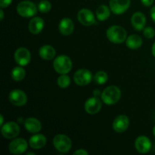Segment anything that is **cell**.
<instances>
[{"label": "cell", "instance_id": "cell-12", "mask_svg": "<svg viewBox=\"0 0 155 155\" xmlns=\"http://www.w3.org/2000/svg\"><path fill=\"white\" fill-rule=\"evenodd\" d=\"M77 19L85 26H91L95 24V18L93 13L88 8H83L78 12Z\"/></svg>", "mask_w": 155, "mask_h": 155}, {"label": "cell", "instance_id": "cell-9", "mask_svg": "<svg viewBox=\"0 0 155 155\" xmlns=\"http://www.w3.org/2000/svg\"><path fill=\"white\" fill-rule=\"evenodd\" d=\"M28 148L27 141L21 138L15 139L9 144L8 149L11 154H21L25 152Z\"/></svg>", "mask_w": 155, "mask_h": 155}, {"label": "cell", "instance_id": "cell-16", "mask_svg": "<svg viewBox=\"0 0 155 155\" xmlns=\"http://www.w3.org/2000/svg\"><path fill=\"white\" fill-rule=\"evenodd\" d=\"M131 24L136 30H142L145 28L146 18L142 12H136L131 18Z\"/></svg>", "mask_w": 155, "mask_h": 155}, {"label": "cell", "instance_id": "cell-7", "mask_svg": "<svg viewBox=\"0 0 155 155\" xmlns=\"http://www.w3.org/2000/svg\"><path fill=\"white\" fill-rule=\"evenodd\" d=\"M92 73L87 69L78 70L74 76V80L76 84L82 86L89 84L92 81Z\"/></svg>", "mask_w": 155, "mask_h": 155}, {"label": "cell", "instance_id": "cell-22", "mask_svg": "<svg viewBox=\"0 0 155 155\" xmlns=\"http://www.w3.org/2000/svg\"><path fill=\"white\" fill-rule=\"evenodd\" d=\"M126 44H127V47L131 49H137L142 46V39L139 35H130L126 39Z\"/></svg>", "mask_w": 155, "mask_h": 155}, {"label": "cell", "instance_id": "cell-27", "mask_svg": "<svg viewBox=\"0 0 155 155\" xmlns=\"http://www.w3.org/2000/svg\"><path fill=\"white\" fill-rule=\"evenodd\" d=\"M51 5L48 0H42L38 5V10L42 13H47L51 10Z\"/></svg>", "mask_w": 155, "mask_h": 155}, {"label": "cell", "instance_id": "cell-21", "mask_svg": "<svg viewBox=\"0 0 155 155\" xmlns=\"http://www.w3.org/2000/svg\"><path fill=\"white\" fill-rule=\"evenodd\" d=\"M39 56L44 60H51L54 58L56 54L54 47L49 45H45L39 48Z\"/></svg>", "mask_w": 155, "mask_h": 155}, {"label": "cell", "instance_id": "cell-23", "mask_svg": "<svg viewBox=\"0 0 155 155\" xmlns=\"http://www.w3.org/2000/svg\"><path fill=\"white\" fill-rule=\"evenodd\" d=\"M110 10L109 8L105 5H101L97 8L96 16L99 21H103L107 20L110 17Z\"/></svg>", "mask_w": 155, "mask_h": 155}, {"label": "cell", "instance_id": "cell-13", "mask_svg": "<svg viewBox=\"0 0 155 155\" xmlns=\"http://www.w3.org/2000/svg\"><path fill=\"white\" fill-rule=\"evenodd\" d=\"M84 107L86 111L89 114H95L98 113L101 108V101L96 96L92 97L85 102Z\"/></svg>", "mask_w": 155, "mask_h": 155}, {"label": "cell", "instance_id": "cell-11", "mask_svg": "<svg viewBox=\"0 0 155 155\" xmlns=\"http://www.w3.org/2000/svg\"><path fill=\"white\" fill-rule=\"evenodd\" d=\"M15 59L17 64L21 66H26L31 60V54L27 48L21 47L18 48L15 53Z\"/></svg>", "mask_w": 155, "mask_h": 155}, {"label": "cell", "instance_id": "cell-8", "mask_svg": "<svg viewBox=\"0 0 155 155\" xmlns=\"http://www.w3.org/2000/svg\"><path fill=\"white\" fill-rule=\"evenodd\" d=\"M9 101L14 105L21 107L27 103V97L25 92L21 89H15L9 93Z\"/></svg>", "mask_w": 155, "mask_h": 155}, {"label": "cell", "instance_id": "cell-15", "mask_svg": "<svg viewBox=\"0 0 155 155\" xmlns=\"http://www.w3.org/2000/svg\"><path fill=\"white\" fill-rule=\"evenodd\" d=\"M130 125L128 117L126 115H120L113 122V129L117 133H124Z\"/></svg>", "mask_w": 155, "mask_h": 155}, {"label": "cell", "instance_id": "cell-10", "mask_svg": "<svg viewBox=\"0 0 155 155\" xmlns=\"http://www.w3.org/2000/svg\"><path fill=\"white\" fill-rule=\"evenodd\" d=\"M131 0H110V9L114 14L121 15L127 12L130 6Z\"/></svg>", "mask_w": 155, "mask_h": 155}, {"label": "cell", "instance_id": "cell-6", "mask_svg": "<svg viewBox=\"0 0 155 155\" xmlns=\"http://www.w3.org/2000/svg\"><path fill=\"white\" fill-rule=\"evenodd\" d=\"M1 133L5 139H14L19 135L20 127L17 123L8 122L2 126Z\"/></svg>", "mask_w": 155, "mask_h": 155}, {"label": "cell", "instance_id": "cell-36", "mask_svg": "<svg viewBox=\"0 0 155 155\" xmlns=\"http://www.w3.org/2000/svg\"><path fill=\"white\" fill-rule=\"evenodd\" d=\"M93 93H94V95H95V96H98V95H101V94L100 93V91L99 90H95L93 92Z\"/></svg>", "mask_w": 155, "mask_h": 155}, {"label": "cell", "instance_id": "cell-20", "mask_svg": "<svg viewBox=\"0 0 155 155\" xmlns=\"http://www.w3.org/2000/svg\"><path fill=\"white\" fill-rule=\"evenodd\" d=\"M46 142V137L44 135L36 134L30 138L29 140V144L33 149H40L45 146Z\"/></svg>", "mask_w": 155, "mask_h": 155}, {"label": "cell", "instance_id": "cell-1", "mask_svg": "<svg viewBox=\"0 0 155 155\" xmlns=\"http://www.w3.org/2000/svg\"><path fill=\"white\" fill-rule=\"evenodd\" d=\"M127 31L124 27L118 25L111 26L107 29L106 35L109 40L115 44L124 42L127 39Z\"/></svg>", "mask_w": 155, "mask_h": 155}, {"label": "cell", "instance_id": "cell-32", "mask_svg": "<svg viewBox=\"0 0 155 155\" xmlns=\"http://www.w3.org/2000/svg\"><path fill=\"white\" fill-rule=\"evenodd\" d=\"M150 14H151V18H152V20L155 22V5L153 6V7L151 8Z\"/></svg>", "mask_w": 155, "mask_h": 155}, {"label": "cell", "instance_id": "cell-28", "mask_svg": "<svg viewBox=\"0 0 155 155\" xmlns=\"http://www.w3.org/2000/svg\"><path fill=\"white\" fill-rule=\"evenodd\" d=\"M143 34L147 39H152L155 36V30L151 27H146V28H144Z\"/></svg>", "mask_w": 155, "mask_h": 155}, {"label": "cell", "instance_id": "cell-17", "mask_svg": "<svg viewBox=\"0 0 155 155\" xmlns=\"http://www.w3.org/2000/svg\"><path fill=\"white\" fill-rule=\"evenodd\" d=\"M60 33L64 36H69L74 30V24L70 18H63L58 25Z\"/></svg>", "mask_w": 155, "mask_h": 155}, {"label": "cell", "instance_id": "cell-5", "mask_svg": "<svg viewBox=\"0 0 155 155\" xmlns=\"http://www.w3.org/2000/svg\"><path fill=\"white\" fill-rule=\"evenodd\" d=\"M53 145L57 151L61 153H67L72 147V142L68 136L59 134L53 139Z\"/></svg>", "mask_w": 155, "mask_h": 155}, {"label": "cell", "instance_id": "cell-31", "mask_svg": "<svg viewBox=\"0 0 155 155\" xmlns=\"http://www.w3.org/2000/svg\"><path fill=\"white\" fill-rule=\"evenodd\" d=\"M142 2V4L144 5L145 6H151V5L154 3V0H141Z\"/></svg>", "mask_w": 155, "mask_h": 155}, {"label": "cell", "instance_id": "cell-4", "mask_svg": "<svg viewBox=\"0 0 155 155\" xmlns=\"http://www.w3.org/2000/svg\"><path fill=\"white\" fill-rule=\"evenodd\" d=\"M17 12L23 18H31L37 13V7L33 2L25 0L18 5Z\"/></svg>", "mask_w": 155, "mask_h": 155}, {"label": "cell", "instance_id": "cell-24", "mask_svg": "<svg viewBox=\"0 0 155 155\" xmlns=\"http://www.w3.org/2000/svg\"><path fill=\"white\" fill-rule=\"evenodd\" d=\"M12 78L15 81H21L26 76L25 70L22 67H15L12 71Z\"/></svg>", "mask_w": 155, "mask_h": 155}, {"label": "cell", "instance_id": "cell-29", "mask_svg": "<svg viewBox=\"0 0 155 155\" xmlns=\"http://www.w3.org/2000/svg\"><path fill=\"white\" fill-rule=\"evenodd\" d=\"M13 0H0V7L2 8H7L8 6H9L11 5V3L12 2Z\"/></svg>", "mask_w": 155, "mask_h": 155}, {"label": "cell", "instance_id": "cell-26", "mask_svg": "<svg viewBox=\"0 0 155 155\" xmlns=\"http://www.w3.org/2000/svg\"><path fill=\"white\" fill-rule=\"evenodd\" d=\"M71 78L66 74H61L58 79V85L63 89L68 87L71 84Z\"/></svg>", "mask_w": 155, "mask_h": 155}, {"label": "cell", "instance_id": "cell-38", "mask_svg": "<svg viewBox=\"0 0 155 155\" xmlns=\"http://www.w3.org/2000/svg\"><path fill=\"white\" fill-rule=\"evenodd\" d=\"M153 133H154V136H155V126H154V129H153Z\"/></svg>", "mask_w": 155, "mask_h": 155}, {"label": "cell", "instance_id": "cell-37", "mask_svg": "<svg viewBox=\"0 0 155 155\" xmlns=\"http://www.w3.org/2000/svg\"><path fill=\"white\" fill-rule=\"evenodd\" d=\"M30 154L34 155L35 154H34V153H33V152H29V153H27V155H30Z\"/></svg>", "mask_w": 155, "mask_h": 155}, {"label": "cell", "instance_id": "cell-35", "mask_svg": "<svg viewBox=\"0 0 155 155\" xmlns=\"http://www.w3.org/2000/svg\"><path fill=\"white\" fill-rule=\"evenodd\" d=\"M151 51H152V54L154 55V57L155 58V42H154V43L153 44L152 49H151Z\"/></svg>", "mask_w": 155, "mask_h": 155}, {"label": "cell", "instance_id": "cell-14", "mask_svg": "<svg viewBox=\"0 0 155 155\" xmlns=\"http://www.w3.org/2000/svg\"><path fill=\"white\" fill-rule=\"evenodd\" d=\"M135 146L138 152L141 154H146L151 150V142L147 136H141L136 139Z\"/></svg>", "mask_w": 155, "mask_h": 155}, {"label": "cell", "instance_id": "cell-3", "mask_svg": "<svg viewBox=\"0 0 155 155\" xmlns=\"http://www.w3.org/2000/svg\"><path fill=\"white\" fill-rule=\"evenodd\" d=\"M72 61L68 56L60 55L56 58L53 63L54 71L60 74H67L72 69Z\"/></svg>", "mask_w": 155, "mask_h": 155}, {"label": "cell", "instance_id": "cell-25", "mask_svg": "<svg viewBox=\"0 0 155 155\" xmlns=\"http://www.w3.org/2000/svg\"><path fill=\"white\" fill-rule=\"evenodd\" d=\"M107 80H108V75H107V73L103 71H98L94 76V81L97 84H104L107 81Z\"/></svg>", "mask_w": 155, "mask_h": 155}, {"label": "cell", "instance_id": "cell-30", "mask_svg": "<svg viewBox=\"0 0 155 155\" xmlns=\"http://www.w3.org/2000/svg\"><path fill=\"white\" fill-rule=\"evenodd\" d=\"M74 154L75 155H88V152L86 151H85L84 149H80L76 151L74 153Z\"/></svg>", "mask_w": 155, "mask_h": 155}, {"label": "cell", "instance_id": "cell-19", "mask_svg": "<svg viewBox=\"0 0 155 155\" xmlns=\"http://www.w3.org/2000/svg\"><path fill=\"white\" fill-rule=\"evenodd\" d=\"M24 127L27 131L31 133H39L42 129L40 121L34 117L27 118L24 121Z\"/></svg>", "mask_w": 155, "mask_h": 155}, {"label": "cell", "instance_id": "cell-34", "mask_svg": "<svg viewBox=\"0 0 155 155\" xmlns=\"http://www.w3.org/2000/svg\"><path fill=\"white\" fill-rule=\"evenodd\" d=\"M3 122H4V117H3L2 114L0 115V126H2L3 125Z\"/></svg>", "mask_w": 155, "mask_h": 155}, {"label": "cell", "instance_id": "cell-33", "mask_svg": "<svg viewBox=\"0 0 155 155\" xmlns=\"http://www.w3.org/2000/svg\"><path fill=\"white\" fill-rule=\"evenodd\" d=\"M3 18H4V12H3L2 9H1L0 10V20L2 21Z\"/></svg>", "mask_w": 155, "mask_h": 155}, {"label": "cell", "instance_id": "cell-2", "mask_svg": "<svg viewBox=\"0 0 155 155\" xmlns=\"http://www.w3.org/2000/svg\"><path fill=\"white\" fill-rule=\"evenodd\" d=\"M101 99L106 104L111 105L118 102L121 97V91L117 86H107L101 93Z\"/></svg>", "mask_w": 155, "mask_h": 155}, {"label": "cell", "instance_id": "cell-18", "mask_svg": "<svg viewBox=\"0 0 155 155\" xmlns=\"http://www.w3.org/2000/svg\"><path fill=\"white\" fill-rule=\"evenodd\" d=\"M44 27V21L42 18L39 17H35L31 21H30L28 24L29 31L32 34H39L42 30Z\"/></svg>", "mask_w": 155, "mask_h": 155}]
</instances>
